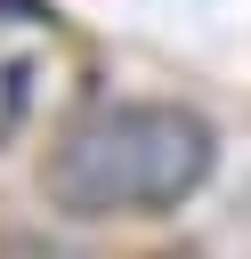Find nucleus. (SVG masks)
<instances>
[{
  "label": "nucleus",
  "instance_id": "obj_1",
  "mask_svg": "<svg viewBox=\"0 0 251 259\" xmlns=\"http://www.w3.org/2000/svg\"><path fill=\"white\" fill-rule=\"evenodd\" d=\"M219 170V130L186 97H97L40 154V202L57 219H162Z\"/></svg>",
  "mask_w": 251,
  "mask_h": 259
},
{
  "label": "nucleus",
  "instance_id": "obj_2",
  "mask_svg": "<svg viewBox=\"0 0 251 259\" xmlns=\"http://www.w3.org/2000/svg\"><path fill=\"white\" fill-rule=\"evenodd\" d=\"M154 259H202V251H186V243H178V251H154Z\"/></svg>",
  "mask_w": 251,
  "mask_h": 259
}]
</instances>
